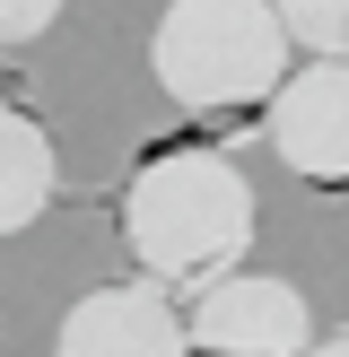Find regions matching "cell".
Listing matches in <instances>:
<instances>
[{"label": "cell", "instance_id": "cell-1", "mask_svg": "<svg viewBox=\"0 0 349 357\" xmlns=\"http://www.w3.org/2000/svg\"><path fill=\"white\" fill-rule=\"evenodd\" d=\"M253 183L227 149H157L140 157L131 192H122V244H131L140 279H157L166 296H209L218 279L244 271L253 253Z\"/></svg>", "mask_w": 349, "mask_h": 357}, {"label": "cell", "instance_id": "cell-2", "mask_svg": "<svg viewBox=\"0 0 349 357\" xmlns=\"http://www.w3.org/2000/svg\"><path fill=\"white\" fill-rule=\"evenodd\" d=\"M288 17L279 0H166L149 35V70L166 87V105L201 122L271 114V96L288 87Z\"/></svg>", "mask_w": 349, "mask_h": 357}, {"label": "cell", "instance_id": "cell-3", "mask_svg": "<svg viewBox=\"0 0 349 357\" xmlns=\"http://www.w3.org/2000/svg\"><path fill=\"white\" fill-rule=\"evenodd\" d=\"M184 323H192V349L201 357H306L314 349L306 288L297 279H271V271L218 279L209 296H192Z\"/></svg>", "mask_w": 349, "mask_h": 357}, {"label": "cell", "instance_id": "cell-4", "mask_svg": "<svg viewBox=\"0 0 349 357\" xmlns=\"http://www.w3.org/2000/svg\"><path fill=\"white\" fill-rule=\"evenodd\" d=\"M262 131H271V157L297 174V183L341 192V183H349V61H306V70H288V87L271 96Z\"/></svg>", "mask_w": 349, "mask_h": 357}, {"label": "cell", "instance_id": "cell-5", "mask_svg": "<svg viewBox=\"0 0 349 357\" xmlns=\"http://www.w3.org/2000/svg\"><path fill=\"white\" fill-rule=\"evenodd\" d=\"M52 357H201V349H192V323L174 314V296L157 279H114L61 314Z\"/></svg>", "mask_w": 349, "mask_h": 357}, {"label": "cell", "instance_id": "cell-6", "mask_svg": "<svg viewBox=\"0 0 349 357\" xmlns=\"http://www.w3.org/2000/svg\"><path fill=\"white\" fill-rule=\"evenodd\" d=\"M52 183H61L52 139L35 131L17 105H0V236H17V227L44 218V209H52Z\"/></svg>", "mask_w": 349, "mask_h": 357}, {"label": "cell", "instance_id": "cell-7", "mask_svg": "<svg viewBox=\"0 0 349 357\" xmlns=\"http://www.w3.org/2000/svg\"><path fill=\"white\" fill-rule=\"evenodd\" d=\"M279 17H288L297 52H314V61H349V0H279Z\"/></svg>", "mask_w": 349, "mask_h": 357}, {"label": "cell", "instance_id": "cell-8", "mask_svg": "<svg viewBox=\"0 0 349 357\" xmlns=\"http://www.w3.org/2000/svg\"><path fill=\"white\" fill-rule=\"evenodd\" d=\"M61 17V0H0V52H17V44H35V35Z\"/></svg>", "mask_w": 349, "mask_h": 357}, {"label": "cell", "instance_id": "cell-9", "mask_svg": "<svg viewBox=\"0 0 349 357\" xmlns=\"http://www.w3.org/2000/svg\"><path fill=\"white\" fill-rule=\"evenodd\" d=\"M306 357H349V331H323V340H314Z\"/></svg>", "mask_w": 349, "mask_h": 357}]
</instances>
